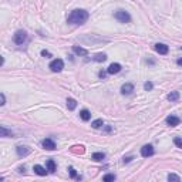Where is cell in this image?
<instances>
[{
  "label": "cell",
  "instance_id": "cell-22",
  "mask_svg": "<svg viewBox=\"0 0 182 182\" xmlns=\"http://www.w3.org/2000/svg\"><path fill=\"white\" fill-rule=\"evenodd\" d=\"M103 181L104 182H109V181H115V175L114 174H107L103 177Z\"/></svg>",
  "mask_w": 182,
  "mask_h": 182
},
{
  "label": "cell",
  "instance_id": "cell-32",
  "mask_svg": "<svg viewBox=\"0 0 182 182\" xmlns=\"http://www.w3.org/2000/svg\"><path fill=\"white\" fill-rule=\"evenodd\" d=\"M177 63H178V66H182V58H178Z\"/></svg>",
  "mask_w": 182,
  "mask_h": 182
},
{
  "label": "cell",
  "instance_id": "cell-3",
  "mask_svg": "<svg viewBox=\"0 0 182 182\" xmlns=\"http://www.w3.org/2000/svg\"><path fill=\"white\" fill-rule=\"evenodd\" d=\"M63 69H64V61L61 58H56L50 63V70L54 73H60Z\"/></svg>",
  "mask_w": 182,
  "mask_h": 182
},
{
  "label": "cell",
  "instance_id": "cell-31",
  "mask_svg": "<svg viewBox=\"0 0 182 182\" xmlns=\"http://www.w3.org/2000/svg\"><path fill=\"white\" fill-rule=\"evenodd\" d=\"M105 132H112V128L111 127H105Z\"/></svg>",
  "mask_w": 182,
  "mask_h": 182
},
{
  "label": "cell",
  "instance_id": "cell-26",
  "mask_svg": "<svg viewBox=\"0 0 182 182\" xmlns=\"http://www.w3.org/2000/svg\"><path fill=\"white\" fill-rule=\"evenodd\" d=\"M41 56H43V57H46V58H50V57H51V53H50V51H47V50H43V51H41Z\"/></svg>",
  "mask_w": 182,
  "mask_h": 182
},
{
  "label": "cell",
  "instance_id": "cell-17",
  "mask_svg": "<svg viewBox=\"0 0 182 182\" xmlns=\"http://www.w3.org/2000/svg\"><path fill=\"white\" fill-rule=\"evenodd\" d=\"M91 158H93L94 161H103V159L105 158V154H104V152H94V154L91 155Z\"/></svg>",
  "mask_w": 182,
  "mask_h": 182
},
{
  "label": "cell",
  "instance_id": "cell-16",
  "mask_svg": "<svg viewBox=\"0 0 182 182\" xmlns=\"http://www.w3.org/2000/svg\"><path fill=\"white\" fill-rule=\"evenodd\" d=\"M11 135H13V132H11V131L6 130V127H0V137L6 138V137H11Z\"/></svg>",
  "mask_w": 182,
  "mask_h": 182
},
{
  "label": "cell",
  "instance_id": "cell-30",
  "mask_svg": "<svg viewBox=\"0 0 182 182\" xmlns=\"http://www.w3.org/2000/svg\"><path fill=\"white\" fill-rule=\"evenodd\" d=\"M131 159H132V156H127V158H124V162H127V164H128Z\"/></svg>",
  "mask_w": 182,
  "mask_h": 182
},
{
  "label": "cell",
  "instance_id": "cell-9",
  "mask_svg": "<svg viewBox=\"0 0 182 182\" xmlns=\"http://www.w3.org/2000/svg\"><path fill=\"white\" fill-rule=\"evenodd\" d=\"M155 50H156V53H159V54H168V46L167 44H164V43H158V44H155Z\"/></svg>",
  "mask_w": 182,
  "mask_h": 182
},
{
  "label": "cell",
  "instance_id": "cell-2",
  "mask_svg": "<svg viewBox=\"0 0 182 182\" xmlns=\"http://www.w3.org/2000/svg\"><path fill=\"white\" fill-rule=\"evenodd\" d=\"M114 17H115L120 23H130V21H131V16H130V13L125 11V10H117L115 14H114Z\"/></svg>",
  "mask_w": 182,
  "mask_h": 182
},
{
  "label": "cell",
  "instance_id": "cell-7",
  "mask_svg": "<svg viewBox=\"0 0 182 182\" xmlns=\"http://www.w3.org/2000/svg\"><path fill=\"white\" fill-rule=\"evenodd\" d=\"M132 91H134V85H132L131 83H125V84L121 87V93H122L124 95H130V94H132Z\"/></svg>",
  "mask_w": 182,
  "mask_h": 182
},
{
  "label": "cell",
  "instance_id": "cell-14",
  "mask_svg": "<svg viewBox=\"0 0 182 182\" xmlns=\"http://www.w3.org/2000/svg\"><path fill=\"white\" fill-rule=\"evenodd\" d=\"M93 60H94V61H98V63H103V61L107 60V56H105L104 53H98V54H95V56L93 57Z\"/></svg>",
  "mask_w": 182,
  "mask_h": 182
},
{
  "label": "cell",
  "instance_id": "cell-27",
  "mask_svg": "<svg viewBox=\"0 0 182 182\" xmlns=\"http://www.w3.org/2000/svg\"><path fill=\"white\" fill-rule=\"evenodd\" d=\"M69 171H70V175H71L73 178H75V177H77V172H75V169H74L73 167H70V168H69Z\"/></svg>",
  "mask_w": 182,
  "mask_h": 182
},
{
  "label": "cell",
  "instance_id": "cell-33",
  "mask_svg": "<svg viewBox=\"0 0 182 182\" xmlns=\"http://www.w3.org/2000/svg\"><path fill=\"white\" fill-rule=\"evenodd\" d=\"M181 48H182V47H181Z\"/></svg>",
  "mask_w": 182,
  "mask_h": 182
},
{
  "label": "cell",
  "instance_id": "cell-11",
  "mask_svg": "<svg viewBox=\"0 0 182 182\" xmlns=\"http://www.w3.org/2000/svg\"><path fill=\"white\" fill-rule=\"evenodd\" d=\"M120 71H121V64H118V63H112L107 70L108 74H118Z\"/></svg>",
  "mask_w": 182,
  "mask_h": 182
},
{
  "label": "cell",
  "instance_id": "cell-4",
  "mask_svg": "<svg viewBox=\"0 0 182 182\" xmlns=\"http://www.w3.org/2000/svg\"><path fill=\"white\" fill-rule=\"evenodd\" d=\"M13 40H14V43L16 44H23L26 40H27V33L24 32V30H17L16 33H14V36H13Z\"/></svg>",
  "mask_w": 182,
  "mask_h": 182
},
{
  "label": "cell",
  "instance_id": "cell-18",
  "mask_svg": "<svg viewBox=\"0 0 182 182\" xmlns=\"http://www.w3.org/2000/svg\"><path fill=\"white\" fill-rule=\"evenodd\" d=\"M47 171L48 172H56V162L53 159H48L47 161Z\"/></svg>",
  "mask_w": 182,
  "mask_h": 182
},
{
  "label": "cell",
  "instance_id": "cell-24",
  "mask_svg": "<svg viewBox=\"0 0 182 182\" xmlns=\"http://www.w3.org/2000/svg\"><path fill=\"white\" fill-rule=\"evenodd\" d=\"M144 88H145V91H151V90L154 88V84H152L151 81H146L145 84H144Z\"/></svg>",
  "mask_w": 182,
  "mask_h": 182
},
{
  "label": "cell",
  "instance_id": "cell-8",
  "mask_svg": "<svg viewBox=\"0 0 182 182\" xmlns=\"http://www.w3.org/2000/svg\"><path fill=\"white\" fill-rule=\"evenodd\" d=\"M179 122H181V120H179L178 117H175V115L167 117V124H168L169 127H177V125H179Z\"/></svg>",
  "mask_w": 182,
  "mask_h": 182
},
{
  "label": "cell",
  "instance_id": "cell-28",
  "mask_svg": "<svg viewBox=\"0 0 182 182\" xmlns=\"http://www.w3.org/2000/svg\"><path fill=\"white\" fill-rule=\"evenodd\" d=\"M0 100H1V103H0V105H4V104H6V97H4V94H3V93L0 94Z\"/></svg>",
  "mask_w": 182,
  "mask_h": 182
},
{
  "label": "cell",
  "instance_id": "cell-25",
  "mask_svg": "<svg viewBox=\"0 0 182 182\" xmlns=\"http://www.w3.org/2000/svg\"><path fill=\"white\" fill-rule=\"evenodd\" d=\"M174 144L178 146V148H182V140L179 138V137H177V138L174 140Z\"/></svg>",
  "mask_w": 182,
  "mask_h": 182
},
{
  "label": "cell",
  "instance_id": "cell-23",
  "mask_svg": "<svg viewBox=\"0 0 182 182\" xmlns=\"http://www.w3.org/2000/svg\"><path fill=\"white\" fill-rule=\"evenodd\" d=\"M168 181H175V182H179V181H181V178H179L178 175H175V174H169V175H168Z\"/></svg>",
  "mask_w": 182,
  "mask_h": 182
},
{
  "label": "cell",
  "instance_id": "cell-20",
  "mask_svg": "<svg viewBox=\"0 0 182 182\" xmlns=\"http://www.w3.org/2000/svg\"><path fill=\"white\" fill-rule=\"evenodd\" d=\"M67 107H69V109H74L77 107V101L74 98H67Z\"/></svg>",
  "mask_w": 182,
  "mask_h": 182
},
{
  "label": "cell",
  "instance_id": "cell-19",
  "mask_svg": "<svg viewBox=\"0 0 182 182\" xmlns=\"http://www.w3.org/2000/svg\"><path fill=\"white\" fill-rule=\"evenodd\" d=\"M179 98V93L178 91H171L169 94H168V100L169 101H177Z\"/></svg>",
  "mask_w": 182,
  "mask_h": 182
},
{
  "label": "cell",
  "instance_id": "cell-12",
  "mask_svg": "<svg viewBox=\"0 0 182 182\" xmlns=\"http://www.w3.org/2000/svg\"><path fill=\"white\" fill-rule=\"evenodd\" d=\"M73 51L75 54H78V56H87V54H88V51H87L85 48L78 47V46H73Z\"/></svg>",
  "mask_w": 182,
  "mask_h": 182
},
{
  "label": "cell",
  "instance_id": "cell-10",
  "mask_svg": "<svg viewBox=\"0 0 182 182\" xmlns=\"http://www.w3.org/2000/svg\"><path fill=\"white\" fill-rule=\"evenodd\" d=\"M16 152H17V155H19V156H26V155H29V154H30V148H29V146L20 145V146H17V148H16Z\"/></svg>",
  "mask_w": 182,
  "mask_h": 182
},
{
  "label": "cell",
  "instance_id": "cell-6",
  "mask_svg": "<svg viewBox=\"0 0 182 182\" xmlns=\"http://www.w3.org/2000/svg\"><path fill=\"white\" fill-rule=\"evenodd\" d=\"M41 145L44 149H47V151H53V149H56V142L53 141V140H50V138H46L43 142H41Z\"/></svg>",
  "mask_w": 182,
  "mask_h": 182
},
{
  "label": "cell",
  "instance_id": "cell-29",
  "mask_svg": "<svg viewBox=\"0 0 182 182\" xmlns=\"http://www.w3.org/2000/svg\"><path fill=\"white\" fill-rule=\"evenodd\" d=\"M98 77H100V78H105V77H107V73H105V71H100V73H98Z\"/></svg>",
  "mask_w": 182,
  "mask_h": 182
},
{
  "label": "cell",
  "instance_id": "cell-1",
  "mask_svg": "<svg viewBox=\"0 0 182 182\" xmlns=\"http://www.w3.org/2000/svg\"><path fill=\"white\" fill-rule=\"evenodd\" d=\"M88 20V11L83 9H75L69 16V23L71 24H84Z\"/></svg>",
  "mask_w": 182,
  "mask_h": 182
},
{
  "label": "cell",
  "instance_id": "cell-13",
  "mask_svg": "<svg viewBox=\"0 0 182 182\" xmlns=\"http://www.w3.org/2000/svg\"><path fill=\"white\" fill-rule=\"evenodd\" d=\"M33 171L36 172L37 175H40V177H44V175L47 174V171H46V168H43L41 165H34V168H33Z\"/></svg>",
  "mask_w": 182,
  "mask_h": 182
},
{
  "label": "cell",
  "instance_id": "cell-21",
  "mask_svg": "<svg viewBox=\"0 0 182 182\" xmlns=\"http://www.w3.org/2000/svg\"><path fill=\"white\" fill-rule=\"evenodd\" d=\"M103 125H104L103 120H95V121H93V122H91V127H93V128H95V130H97V128H100V127H103Z\"/></svg>",
  "mask_w": 182,
  "mask_h": 182
},
{
  "label": "cell",
  "instance_id": "cell-15",
  "mask_svg": "<svg viewBox=\"0 0 182 182\" xmlns=\"http://www.w3.org/2000/svg\"><path fill=\"white\" fill-rule=\"evenodd\" d=\"M80 117H81V120H83V121H88V120L91 118V114H90V111H88V109H81Z\"/></svg>",
  "mask_w": 182,
  "mask_h": 182
},
{
  "label": "cell",
  "instance_id": "cell-5",
  "mask_svg": "<svg viewBox=\"0 0 182 182\" xmlns=\"http://www.w3.org/2000/svg\"><path fill=\"white\" fill-rule=\"evenodd\" d=\"M141 155L144 156V158H148V156H152L154 155V146L152 145H144L141 148Z\"/></svg>",
  "mask_w": 182,
  "mask_h": 182
}]
</instances>
